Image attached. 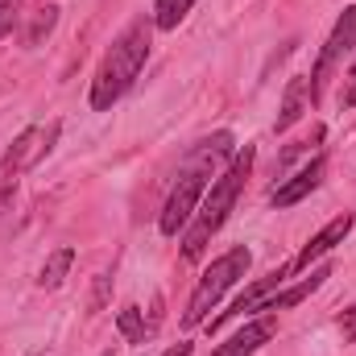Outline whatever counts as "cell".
<instances>
[{"instance_id": "8992f818", "label": "cell", "mask_w": 356, "mask_h": 356, "mask_svg": "<svg viewBox=\"0 0 356 356\" xmlns=\"http://www.w3.org/2000/svg\"><path fill=\"white\" fill-rule=\"evenodd\" d=\"M58 133H63V124H58V120L25 129V133L13 141V149H8V158H4V166H0V182H4V186H13L17 178L25 175V170H33V166H38V162L54 149Z\"/></svg>"}, {"instance_id": "52a82bcc", "label": "cell", "mask_w": 356, "mask_h": 356, "mask_svg": "<svg viewBox=\"0 0 356 356\" xmlns=\"http://www.w3.org/2000/svg\"><path fill=\"white\" fill-rule=\"evenodd\" d=\"M286 273H290V266H277L273 273L257 277V282H253V286H249V290H245V294H241V298H236V302H232V307L224 311V315H220V319H211V323H207V332H220V327H224L228 319H236V315L261 311V307H266V298H273V294H277V290L286 286Z\"/></svg>"}, {"instance_id": "6da1fadb", "label": "cell", "mask_w": 356, "mask_h": 356, "mask_svg": "<svg viewBox=\"0 0 356 356\" xmlns=\"http://www.w3.org/2000/svg\"><path fill=\"white\" fill-rule=\"evenodd\" d=\"M232 154H236V137H232L228 129L203 137V141L186 154V162H182V170H178L175 191H170V199H166V207H162V216H158L162 236H178V232L191 224L199 199H203L207 186L216 182V178H211L216 175V166H220L224 158H232Z\"/></svg>"}, {"instance_id": "9c48e42d", "label": "cell", "mask_w": 356, "mask_h": 356, "mask_svg": "<svg viewBox=\"0 0 356 356\" xmlns=\"http://www.w3.org/2000/svg\"><path fill=\"white\" fill-rule=\"evenodd\" d=\"M323 170H327V162H323V154H315V158H311V162H307V166H302L294 178H286L282 186H273L269 203H273L277 211H282V207H294V203H302V199H307V195H311V191L323 182Z\"/></svg>"}, {"instance_id": "5bb4252c", "label": "cell", "mask_w": 356, "mask_h": 356, "mask_svg": "<svg viewBox=\"0 0 356 356\" xmlns=\"http://www.w3.org/2000/svg\"><path fill=\"white\" fill-rule=\"evenodd\" d=\"M195 8V0H154V29H178V21Z\"/></svg>"}, {"instance_id": "5b68a950", "label": "cell", "mask_w": 356, "mask_h": 356, "mask_svg": "<svg viewBox=\"0 0 356 356\" xmlns=\"http://www.w3.org/2000/svg\"><path fill=\"white\" fill-rule=\"evenodd\" d=\"M353 46H356V4H348V8L340 13V21L332 25L327 42H323V50H319V63H315V71H311V104L323 99V88L332 83V75L340 71V63L348 58Z\"/></svg>"}, {"instance_id": "4fadbf2b", "label": "cell", "mask_w": 356, "mask_h": 356, "mask_svg": "<svg viewBox=\"0 0 356 356\" xmlns=\"http://www.w3.org/2000/svg\"><path fill=\"white\" fill-rule=\"evenodd\" d=\"M71 261H75V249L71 245H63V249H54L50 257H46V266H42V286L46 290H54V286H63V277H67V269H71Z\"/></svg>"}, {"instance_id": "30bf717a", "label": "cell", "mask_w": 356, "mask_h": 356, "mask_svg": "<svg viewBox=\"0 0 356 356\" xmlns=\"http://www.w3.org/2000/svg\"><path fill=\"white\" fill-rule=\"evenodd\" d=\"M273 332H277V315H266V311H261V315H257V319H249V323L228 340V344H220L216 356H253L261 344L273 340Z\"/></svg>"}, {"instance_id": "3957f363", "label": "cell", "mask_w": 356, "mask_h": 356, "mask_svg": "<svg viewBox=\"0 0 356 356\" xmlns=\"http://www.w3.org/2000/svg\"><path fill=\"white\" fill-rule=\"evenodd\" d=\"M253 162H257V149H253V145L236 149L232 162H228V170L207 186V199H199V207H195V216H191V228H186V236H182V257H186V261H199V257L207 253L211 236L224 228L228 211L236 207V199H241V191H245V178L253 175Z\"/></svg>"}, {"instance_id": "ffe728a7", "label": "cell", "mask_w": 356, "mask_h": 356, "mask_svg": "<svg viewBox=\"0 0 356 356\" xmlns=\"http://www.w3.org/2000/svg\"><path fill=\"white\" fill-rule=\"evenodd\" d=\"M166 356H191V344L182 340V344H175V348H170V353H166Z\"/></svg>"}, {"instance_id": "9a60e30c", "label": "cell", "mask_w": 356, "mask_h": 356, "mask_svg": "<svg viewBox=\"0 0 356 356\" xmlns=\"http://www.w3.org/2000/svg\"><path fill=\"white\" fill-rule=\"evenodd\" d=\"M54 21H58V8H54V4H42V8L33 13V25L25 29V42H29V46H38V42L54 29Z\"/></svg>"}, {"instance_id": "8fae6325", "label": "cell", "mask_w": 356, "mask_h": 356, "mask_svg": "<svg viewBox=\"0 0 356 356\" xmlns=\"http://www.w3.org/2000/svg\"><path fill=\"white\" fill-rule=\"evenodd\" d=\"M302 112H311V79L307 75H294L290 83H286V95H282V112H277V120H273V129L277 133H286Z\"/></svg>"}, {"instance_id": "ac0fdd59", "label": "cell", "mask_w": 356, "mask_h": 356, "mask_svg": "<svg viewBox=\"0 0 356 356\" xmlns=\"http://www.w3.org/2000/svg\"><path fill=\"white\" fill-rule=\"evenodd\" d=\"M340 104H344V108H356V63L348 67V75H344V88H340Z\"/></svg>"}, {"instance_id": "2e32d148", "label": "cell", "mask_w": 356, "mask_h": 356, "mask_svg": "<svg viewBox=\"0 0 356 356\" xmlns=\"http://www.w3.org/2000/svg\"><path fill=\"white\" fill-rule=\"evenodd\" d=\"M116 327H120V336L129 344H145V323H141V311L137 307H124L120 319H116Z\"/></svg>"}, {"instance_id": "277c9868", "label": "cell", "mask_w": 356, "mask_h": 356, "mask_svg": "<svg viewBox=\"0 0 356 356\" xmlns=\"http://www.w3.org/2000/svg\"><path fill=\"white\" fill-rule=\"evenodd\" d=\"M249 266H253V253H249L245 245H236V249H228L220 261H211V269L199 277V286H195V294H191V302H186V311H182V327L207 323V311L224 298L228 286H236V282L249 273Z\"/></svg>"}, {"instance_id": "44dd1931", "label": "cell", "mask_w": 356, "mask_h": 356, "mask_svg": "<svg viewBox=\"0 0 356 356\" xmlns=\"http://www.w3.org/2000/svg\"><path fill=\"white\" fill-rule=\"evenodd\" d=\"M104 356H112V353H104Z\"/></svg>"}, {"instance_id": "7a4b0ae2", "label": "cell", "mask_w": 356, "mask_h": 356, "mask_svg": "<svg viewBox=\"0 0 356 356\" xmlns=\"http://www.w3.org/2000/svg\"><path fill=\"white\" fill-rule=\"evenodd\" d=\"M149 38H154V17H137L112 38V46L104 50V58L95 67V79H91V108L95 112H108L137 83V75L149 58Z\"/></svg>"}, {"instance_id": "d6986e66", "label": "cell", "mask_w": 356, "mask_h": 356, "mask_svg": "<svg viewBox=\"0 0 356 356\" xmlns=\"http://www.w3.org/2000/svg\"><path fill=\"white\" fill-rule=\"evenodd\" d=\"M340 332H344V344H356V307L340 315Z\"/></svg>"}, {"instance_id": "ba28073f", "label": "cell", "mask_w": 356, "mask_h": 356, "mask_svg": "<svg viewBox=\"0 0 356 356\" xmlns=\"http://www.w3.org/2000/svg\"><path fill=\"white\" fill-rule=\"evenodd\" d=\"M353 224H356V216H353V211H344V216H336L327 228H319V232L307 241V249H302V253L290 261V273H302V269H311V261L327 257V253H332V249H336V245H340L348 232H353Z\"/></svg>"}, {"instance_id": "7c38bea8", "label": "cell", "mask_w": 356, "mask_h": 356, "mask_svg": "<svg viewBox=\"0 0 356 356\" xmlns=\"http://www.w3.org/2000/svg\"><path fill=\"white\" fill-rule=\"evenodd\" d=\"M327 277H332V266L311 269V277H302L298 286H290V290H277L273 298H266V307H261V311H266V315H277V311H290V307H298V302H302L307 294H315V290H319Z\"/></svg>"}, {"instance_id": "e0dca14e", "label": "cell", "mask_w": 356, "mask_h": 356, "mask_svg": "<svg viewBox=\"0 0 356 356\" xmlns=\"http://www.w3.org/2000/svg\"><path fill=\"white\" fill-rule=\"evenodd\" d=\"M21 17H25V13H21L17 4H0V38H4V33H13Z\"/></svg>"}]
</instances>
